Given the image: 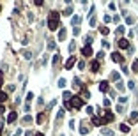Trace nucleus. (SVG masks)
Returning a JSON list of instances; mask_svg holds the SVG:
<instances>
[{"mask_svg": "<svg viewBox=\"0 0 138 136\" xmlns=\"http://www.w3.org/2000/svg\"><path fill=\"white\" fill-rule=\"evenodd\" d=\"M59 18H60V14L57 11L50 12V20H48V28L50 30H57L59 28Z\"/></svg>", "mask_w": 138, "mask_h": 136, "instance_id": "obj_1", "label": "nucleus"}, {"mask_svg": "<svg viewBox=\"0 0 138 136\" xmlns=\"http://www.w3.org/2000/svg\"><path fill=\"white\" fill-rule=\"evenodd\" d=\"M71 106H73V108H76V110H80V108L83 106V99H82L80 95H74V97L71 99Z\"/></svg>", "mask_w": 138, "mask_h": 136, "instance_id": "obj_2", "label": "nucleus"}, {"mask_svg": "<svg viewBox=\"0 0 138 136\" xmlns=\"http://www.w3.org/2000/svg\"><path fill=\"white\" fill-rule=\"evenodd\" d=\"M117 44H119V48H122V50H129V41H127V39H122V37H120L119 41H117Z\"/></svg>", "mask_w": 138, "mask_h": 136, "instance_id": "obj_3", "label": "nucleus"}, {"mask_svg": "<svg viewBox=\"0 0 138 136\" xmlns=\"http://www.w3.org/2000/svg\"><path fill=\"white\" fill-rule=\"evenodd\" d=\"M113 118H115V115H113L112 111H110V110H106V111H104V117H103V120H104V124H108V122H112Z\"/></svg>", "mask_w": 138, "mask_h": 136, "instance_id": "obj_4", "label": "nucleus"}, {"mask_svg": "<svg viewBox=\"0 0 138 136\" xmlns=\"http://www.w3.org/2000/svg\"><path fill=\"white\" fill-rule=\"evenodd\" d=\"M112 60H113V62H119V64H124V57L120 53H117V51L112 53Z\"/></svg>", "mask_w": 138, "mask_h": 136, "instance_id": "obj_5", "label": "nucleus"}, {"mask_svg": "<svg viewBox=\"0 0 138 136\" xmlns=\"http://www.w3.org/2000/svg\"><path fill=\"white\" fill-rule=\"evenodd\" d=\"M16 118H18V113H16V111H11L9 115H7V122H9V124H12Z\"/></svg>", "mask_w": 138, "mask_h": 136, "instance_id": "obj_6", "label": "nucleus"}, {"mask_svg": "<svg viewBox=\"0 0 138 136\" xmlns=\"http://www.w3.org/2000/svg\"><path fill=\"white\" fill-rule=\"evenodd\" d=\"M74 64H76V57H69V60L66 62V69H71Z\"/></svg>", "mask_w": 138, "mask_h": 136, "instance_id": "obj_7", "label": "nucleus"}, {"mask_svg": "<svg viewBox=\"0 0 138 136\" xmlns=\"http://www.w3.org/2000/svg\"><path fill=\"white\" fill-rule=\"evenodd\" d=\"M90 69H92L94 72L99 71V60H92V62H90Z\"/></svg>", "mask_w": 138, "mask_h": 136, "instance_id": "obj_8", "label": "nucleus"}, {"mask_svg": "<svg viewBox=\"0 0 138 136\" xmlns=\"http://www.w3.org/2000/svg\"><path fill=\"white\" fill-rule=\"evenodd\" d=\"M82 55H83V57H90V55H92V48H90V46H83Z\"/></svg>", "mask_w": 138, "mask_h": 136, "instance_id": "obj_9", "label": "nucleus"}, {"mask_svg": "<svg viewBox=\"0 0 138 136\" xmlns=\"http://www.w3.org/2000/svg\"><path fill=\"white\" fill-rule=\"evenodd\" d=\"M92 124L94 125H104V120L99 117H92Z\"/></svg>", "mask_w": 138, "mask_h": 136, "instance_id": "obj_10", "label": "nucleus"}, {"mask_svg": "<svg viewBox=\"0 0 138 136\" xmlns=\"http://www.w3.org/2000/svg\"><path fill=\"white\" fill-rule=\"evenodd\" d=\"M44 120H46V113L42 111V113H39V115H37L36 122H37V124H42V122H44Z\"/></svg>", "mask_w": 138, "mask_h": 136, "instance_id": "obj_11", "label": "nucleus"}, {"mask_svg": "<svg viewBox=\"0 0 138 136\" xmlns=\"http://www.w3.org/2000/svg\"><path fill=\"white\" fill-rule=\"evenodd\" d=\"M101 134H103V136H113V131L108 129V127H103V129H101Z\"/></svg>", "mask_w": 138, "mask_h": 136, "instance_id": "obj_12", "label": "nucleus"}, {"mask_svg": "<svg viewBox=\"0 0 138 136\" xmlns=\"http://www.w3.org/2000/svg\"><path fill=\"white\" fill-rule=\"evenodd\" d=\"M99 90H101V92H106V90H108V81H101L99 83Z\"/></svg>", "mask_w": 138, "mask_h": 136, "instance_id": "obj_13", "label": "nucleus"}, {"mask_svg": "<svg viewBox=\"0 0 138 136\" xmlns=\"http://www.w3.org/2000/svg\"><path fill=\"white\" fill-rule=\"evenodd\" d=\"M66 39V28L60 27V32H59V41H64Z\"/></svg>", "mask_w": 138, "mask_h": 136, "instance_id": "obj_14", "label": "nucleus"}, {"mask_svg": "<svg viewBox=\"0 0 138 136\" xmlns=\"http://www.w3.org/2000/svg\"><path fill=\"white\" fill-rule=\"evenodd\" d=\"M136 120H138V113H135V111H133L131 115H129V122H131V124H135Z\"/></svg>", "mask_w": 138, "mask_h": 136, "instance_id": "obj_15", "label": "nucleus"}, {"mask_svg": "<svg viewBox=\"0 0 138 136\" xmlns=\"http://www.w3.org/2000/svg\"><path fill=\"white\" fill-rule=\"evenodd\" d=\"M82 97H83V101L89 99V97H90V92H89L87 89H82Z\"/></svg>", "mask_w": 138, "mask_h": 136, "instance_id": "obj_16", "label": "nucleus"}, {"mask_svg": "<svg viewBox=\"0 0 138 136\" xmlns=\"http://www.w3.org/2000/svg\"><path fill=\"white\" fill-rule=\"evenodd\" d=\"M80 21H82V18H80V16H73V18H71V23H73V27H74V25H78Z\"/></svg>", "mask_w": 138, "mask_h": 136, "instance_id": "obj_17", "label": "nucleus"}, {"mask_svg": "<svg viewBox=\"0 0 138 136\" xmlns=\"http://www.w3.org/2000/svg\"><path fill=\"white\" fill-rule=\"evenodd\" d=\"M119 129L122 131V133H129V125H127V124H120Z\"/></svg>", "mask_w": 138, "mask_h": 136, "instance_id": "obj_18", "label": "nucleus"}, {"mask_svg": "<svg viewBox=\"0 0 138 136\" xmlns=\"http://www.w3.org/2000/svg\"><path fill=\"white\" fill-rule=\"evenodd\" d=\"M71 14H73V7H71V6H67V7H66V11H64V16H71Z\"/></svg>", "mask_w": 138, "mask_h": 136, "instance_id": "obj_19", "label": "nucleus"}, {"mask_svg": "<svg viewBox=\"0 0 138 136\" xmlns=\"http://www.w3.org/2000/svg\"><path fill=\"white\" fill-rule=\"evenodd\" d=\"M119 78H120V74H119L117 71H115V72H112V80H113V81H117V83H119Z\"/></svg>", "mask_w": 138, "mask_h": 136, "instance_id": "obj_20", "label": "nucleus"}, {"mask_svg": "<svg viewBox=\"0 0 138 136\" xmlns=\"http://www.w3.org/2000/svg\"><path fill=\"white\" fill-rule=\"evenodd\" d=\"M89 131H90V127H85V125H82V127H80V133H82V134H87Z\"/></svg>", "mask_w": 138, "mask_h": 136, "instance_id": "obj_21", "label": "nucleus"}, {"mask_svg": "<svg viewBox=\"0 0 138 136\" xmlns=\"http://www.w3.org/2000/svg\"><path fill=\"white\" fill-rule=\"evenodd\" d=\"M73 85H74V87H82V81H80V78H74V80H73Z\"/></svg>", "mask_w": 138, "mask_h": 136, "instance_id": "obj_22", "label": "nucleus"}, {"mask_svg": "<svg viewBox=\"0 0 138 136\" xmlns=\"http://www.w3.org/2000/svg\"><path fill=\"white\" fill-rule=\"evenodd\" d=\"M6 101H7V94L2 92V94H0V103H6Z\"/></svg>", "mask_w": 138, "mask_h": 136, "instance_id": "obj_23", "label": "nucleus"}, {"mask_svg": "<svg viewBox=\"0 0 138 136\" xmlns=\"http://www.w3.org/2000/svg\"><path fill=\"white\" fill-rule=\"evenodd\" d=\"M30 122H32V117H30V115L23 117V124H30Z\"/></svg>", "mask_w": 138, "mask_h": 136, "instance_id": "obj_24", "label": "nucleus"}, {"mask_svg": "<svg viewBox=\"0 0 138 136\" xmlns=\"http://www.w3.org/2000/svg\"><path fill=\"white\" fill-rule=\"evenodd\" d=\"M90 44H92V37L87 36V39H85V46H90Z\"/></svg>", "mask_w": 138, "mask_h": 136, "instance_id": "obj_25", "label": "nucleus"}, {"mask_svg": "<svg viewBox=\"0 0 138 136\" xmlns=\"http://www.w3.org/2000/svg\"><path fill=\"white\" fill-rule=\"evenodd\" d=\"M59 62H60V55H55L53 57V65H57Z\"/></svg>", "mask_w": 138, "mask_h": 136, "instance_id": "obj_26", "label": "nucleus"}, {"mask_svg": "<svg viewBox=\"0 0 138 136\" xmlns=\"http://www.w3.org/2000/svg\"><path fill=\"white\" fill-rule=\"evenodd\" d=\"M59 87H60V89L66 87V80H64V78H60V80H59Z\"/></svg>", "mask_w": 138, "mask_h": 136, "instance_id": "obj_27", "label": "nucleus"}, {"mask_svg": "<svg viewBox=\"0 0 138 136\" xmlns=\"http://www.w3.org/2000/svg\"><path fill=\"white\" fill-rule=\"evenodd\" d=\"M133 71L138 72V60H135V62H133Z\"/></svg>", "mask_w": 138, "mask_h": 136, "instance_id": "obj_28", "label": "nucleus"}, {"mask_svg": "<svg viewBox=\"0 0 138 136\" xmlns=\"http://www.w3.org/2000/svg\"><path fill=\"white\" fill-rule=\"evenodd\" d=\"M64 113H66V111H64V110H59V113H57V118H59V120H60V118L64 117Z\"/></svg>", "mask_w": 138, "mask_h": 136, "instance_id": "obj_29", "label": "nucleus"}, {"mask_svg": "<svg viewBox=\"0 0 138 136\" xmlns=\"http://www.w3.org/2000/svg\"><path fill=\"white\" fill-rule=\"evenodd\" d=\"M2 85H4V71H0V89H2Z\"/></svg>", "mask_w": 138, "mask_h": 136, "instance_id": "obj_30", "label": "nucleus"}, {"mask_svg": "<svg viewBox=\"0 0 138 136\" xmlns=\"http://www.w3.org/2000/svg\"><path fill=\"white\" fill-rule=\"evenodd\" d=\"M126 21H127L129 25H133V23H135V18H133V16H127V18H126Z\"/></svg>", "mask_w": 138, "mask_h": 136, "instance_id": "obj_31", "label": "nucleus"}, {"mask_svg": "<svg viewBox=\"0 0 138 136\" xmlns=\"http://www.w3.org/2000/svg\"><path fill=\"white\" fill-rule=\"evenodd\" d=\"M99 30H101V34H103V36H106V34H108V28H106V27H101Z\"/></svg>", "mask_w": 138, "mask_h": 136, "instance_id": "obj_32", "label": "nucleus"}, {"mask_svg": "<svg viewBox=\"0 0 138 136\" xmlns=\"http://www.w3.org/2000/svg\"><path fill=\"white\" fill-rule=\"evenodd\" d=\"M119 103H120V104H126V103H127V97H119Z\"/></svg>", "mask_w": 138, "mask_h": 136, "instance_id": "obj_33", "label": "nucleus"}, {"mask_svg": "<svg viewBox=\"0 0 138 136\" xmlns=\"http://www.w3.org/2000/svg\"><path fill=\"white\" fill-rule=\"evenodd\" d=\"M48 48H50V50H55V42L53 41H48Z\"/></svg>", "mask_w": 138, "mask_h": 136, "instance_id": "obj_34", "label": "nucleus"}, {"mask_svg": "<svg viewBox=\"0 0 138 136\" xmlns=\"http://www.w3.org/2000/svg\"><path fill=\"white\" fill-rule=\"evenodd\" d=\"M117 34L122 36V34H124V27H119V28H117Z\"/></svg>", "mask_w": 138, "mask_h": 136, "instance_id": "obj_35", "label": "nucleus"}, {"mask_svg": "<svg viewBox=\"0 0 138 136\" xmlns=\"http://www.w3.org/2000/svg\"><path fill=\"white\" fill-rule=\"evenodd\" d=\"M117 89H119V90H124V83L119 81V83H117Z\"/></svg>", "mask_w": 138, "mask_h": 136, "instance_id": "obj_36", "label": "nucleus"}, {"mask_svg": "<svg viewBox=\"0 0 138 136\" xmlns=\"http://www.w3.org/2000/svg\"><path fill=\"white\" fill-rule=\"evenodd\" d=\"M74 48H76V44H74V42H71V44H69V51H71V53L74 51Z\"/></svg>", "mask_w": 138, "mask_h": 136, "instance_id": "obj_37", "label": "nucleus"}, {"mask_svg": "<svg viewBox=\"0 0 138 136\" xmlns=\"http://www.w3.org/2000/svg\"><path fill=\"white\" fill-rule=\"evenodd\" d=\"M23 55H25V59H28V60H30V59H32V53H30V51H25V53H23Z\"/></svg>", "mask_w": 138, "mask_h": 136, "instance_id": "obj_38", "label": "nucleus"}, {"mask_svg": "<svg viewBox=\"0 0 138 136\" xmlns=\"http://www.w3.org/2000/svg\"><path fill=\"white\" fill-rule=\"evenodd\" d=\"M34 99V94H32V92H28V94H27V101H32Z\"/></svg>", "mask_w": 138, "mask_h": 136, "instance_id": "obj_39", "label": "nucleus"}, {"mask_svg": "<svg viewBox=\"0 0 138 136\" xmlns=\"http://www.w3.org/2000/svg\"><path fill=\"white\" fill-rule=\"evenodd\" d=\"M73 34H74V36H78V34H80V28H78V27H74V28H73Z\"/></svg>", "mask_w": 138, "mask_h": 136, "instance_id": "obj_40", "label": "nucleus"}, {"mask_svg": "<svg viewBox=\"0 0 138 136\" xmlns=\"http://www.w3.org/2000/svg\"><path fill=\"white\" fill-rule=\"evenodd\" d=\"M117 111L122 113V111H124V106H122V104H119V106H117Z\"/></svg>", "mask_w": 138, "mask_h": 136, "instance_id": "obj_41", "label": "nucleus"}, {"mask_svg": "<svg viewBox=\"0 0 138 136\" xmlns=\"http://www.w3.org/2000/svg\"><path fill=\"white\" fill-rule=\"evenodd\" d=\"M127 87H129L131 90H135V83H133V81H129V83H127Z\"/></svg>", "mask_w": 138, "mask_h": 136, "instance_id": "obj_42", "label": "nucleus"}, {"mask_svg": "<svg viewBox=\"0 0 138 136\" xmlns=\"http://www.w3.org/2000/svg\"><path fill=\"white\" fill-rule=\"evenodd\" d=\"M103 57H104V53H103V51H99V53H97V60H101Z\"/></svg>", "mask_w": 138, "mask_h": 136, "instance_id": "obj_43", "label": "nucleus"}, {"mask_svg": "<svg viewBox=\"0 0 138 136\" xmlns=\"http://www.w3.org/2000/svg\"><path fill=\"white\" fill-rule=\"evenodd\" d=\"M92 111H94V108H92V106H87V113H89V115H90V113H92Z\"/></svg>", "mask_w": 138, "mask_h": 136, "instance_id": "obj_44", "label": "nucleus"}, {"mask_svg": "<svg viewBox=\"0 0 138 136\" xmlns=\"http://www.w3.org/2000/svg\"><path fill=\"white\" fill-rule=\"evenodd\" d=\"M4 111H6V108H4V106H0V115H4Z\"/></svg>", "mask_w": 138, "mask_h": 136, "instance_id": "obj_45", "label": "nucleus"}, {"mask_svg": "<svg viewBox=\"0 0 138 136\" xmlns=\"http://www.w3.org/2000/svg\"><path fill=\"white\" fill-rule=\"evenodd\" d=\"M2 131H4V124H0V134H2Z\"/></svg>", "mask_w": 138, "mask_h": 136, "instance_id": "obj_46", "label": "nucleus"}, {"mask_svg": "<svg viewBox=\"0 0 138 136\" xmlns=\"http://www.w3.org/2000/svg\"><path fill=\"white\" fill-rule=\"evenodd\" d=\"M25 136H32V133H30V131H27V133H25Z\"/></svg>", "mask_w": 138, "mask_h": 136, "instance_id": "obj_47", "label": "nucleus"}, {"mask_svg": "<svg viewBox=\"0 0 138 136\" xmlns=\"http://www.w3.org/2000/svg\"><path fill=\"white\" fill-rule=\"evenodd\" d=\"M34 136H44V134H42V133H36V134H34Z\"/></svg>", "mask_w": 138, "mask_h": 136, "instance_id": "obj_48", "label": "nucleus"}, {"mask_svg": "<svg viewBox=\"0 0 138 136\" xmlns=\"http://www.w3.org/2000/svg\"><path fill=\"white\" fill-rule=\"evenodd\" d=\"M0 11H2V6H0Z\"/></svg>", "mask_w": 138, "mask_h": 136, "instance_id": "obj_49", "label": "nucleus"}]
</instances>
